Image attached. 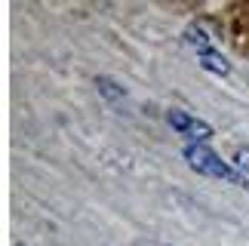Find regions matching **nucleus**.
I'll return each instance as SVG.
<instances>
[{
    "label": "nucleus",
    "instance_id": "1",
    "mask_svg": "<svg viewBox=\"0 0 249 246\" xmlns=\"http://www.w3.org/2000/svg\"><path fill=\"white\" fill-rule=\"evenodd\" d=\"M185 160H188V166L194 169V173L200 176H209V178H222V182H231V185H246V178L237 173V169H231L225 163L222 157L213 151V145H206V141H188L185 145Z\"/></svg>",
    "mask_w": 249,
    "mask_h": 246
},
{
    "label": "nucleus",
    "instance_id": "2",
    "mask_svg": "<svg viewBox=\"0 0 249 246\" xmlns=\"http://www.w3.org/2000/svg\"><path fill=\"white\" fill-rule=\"evenodd\" d=\"M166 120H169V126H172V129L185 132L188 141H206L209 136H213V126H209L206 120L191 117L188 111H181V108H172L169 114H166Z\"/></svg>",
    "mask_w": 249,
    "mask_h": 246
},
{
    "label": "nucleus",
    "instance_id": "3",
    "mask_svg": "<svg viewBox=\"0 0 249 246\" xmlns=\"http://www.w3.org/2000/svg\"><path fill=\"white\" fill-rule=\"evenodd\" d=\"M181 40H185L188 46H194V50H200V53L213 50V46H209V34H206V28L200 25V22H191L185 28V34H181Z\"/></svg>",
    "mask_w": 249,
    "mask_h": 246
},
{
    "label": "nucleus",
    "instance_id": "4",
    "mask_svg": "<svg viewBox=\"0 0 249 246\" xmlns=\"http://www.w3.org/2000/svg\"><path fill=\"white\" fill-rule=\"evenodd\" d=\"M200 65H203L206 71H213L218 74V77H228L231 74V65H228V59L218 50H206V53H200Z\"/></svg>",
    "mask_w": 249,
    "mask_h": 246
},
{
    "label": "nucleus",
    "instance_id": "5",
    "mask_svg": "<svg viewBox=\"0 0 249 246\" xmlns=\"http://www.w3.org/2000/svg\"><path fill=\"white\" fill-rule=\"evenodd\" d=\"M95 87H99V92L105 96V102H114V105H120L123 96H126V92H123L114 80H108V77H99V80H95Z\"/></svg>",
    "mask_w": 249,
    "mask_h": 246
},
{
    "label": "nucleus",
    "instance_id": "6",
    "mask_svg": "<svg viewBox=\"0 0 249 246\" xmlns=\"http://www.w3.org/2000/svg\"><path fill=\"white\" fill-rule=\"evenodd\" d=\"M234 163H237V169H243V173L249 176V148H237Z\"/></svg>",
    "mask_w": 249,
    "mask_h": 246
}]
</instances>
